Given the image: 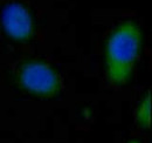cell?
I'll return each mask as SVG.
<instances>
[{
	"label": "cell",
	"mask_w": 152,
	"mask_h": 143,
	"mask_svg": "<svg viewBox=\"0 0 152 143\" xmlns=\"http://www.w3.org/2000/svg\"><path fill=\"white\" fill-rule=\"evenodd\" d=\"M140 49V31L132 21L119 25L110 35L107 46V72L109 81L124 85L134 67Z\"/></svg>",
	"instance_id": "6da1fadb"
},
{
	"label": "cell",
	"mask_w": 152,
	"mask_h": 143,
	"mask_svg": "<svg viewBox=\"0 0 152 143\" xmlns=\"http://www.w3.org/2000/svg\"><path fill=\"white\" fill-rule=\"evenodd\" d=\"M21 81L37 94H52L57 88V76L49 67L42 63H31L21 72Z\"/></svg>",
	"instance_id": "7a4b0ae2"
},
{
	"label": "cell",
	"mask_w": 152,
	"mask_h": 143,
	"mask_svg": "<svg viewBox=\"0 0 152 143\" xmlns=\"http://www.w3.org/2000/svg\"><path fill=\"white\" fill-rule=\"evenodd\" d=\"M2 24L7 33L15 39H25L32 32L31 17L19 4H11L4 10Z\"/></svg>",
	"instance_id": "3957f363"
},
{
	"label": "cell",
	"mask_w": 152,
	"mask_h": 143,
	"mask_svg": "<svg viewBox=\"0 0 152 143\" xmlns=\"http://www.w3.org/2000/svg\"><path fill=\"white\" fill-rule=\"evenodd\" d=\"M136 121L142 128L150 127V93L143 100L136 111Z\"/></svg>",
	"instance_id": "277c9868"
}]
</instances>
